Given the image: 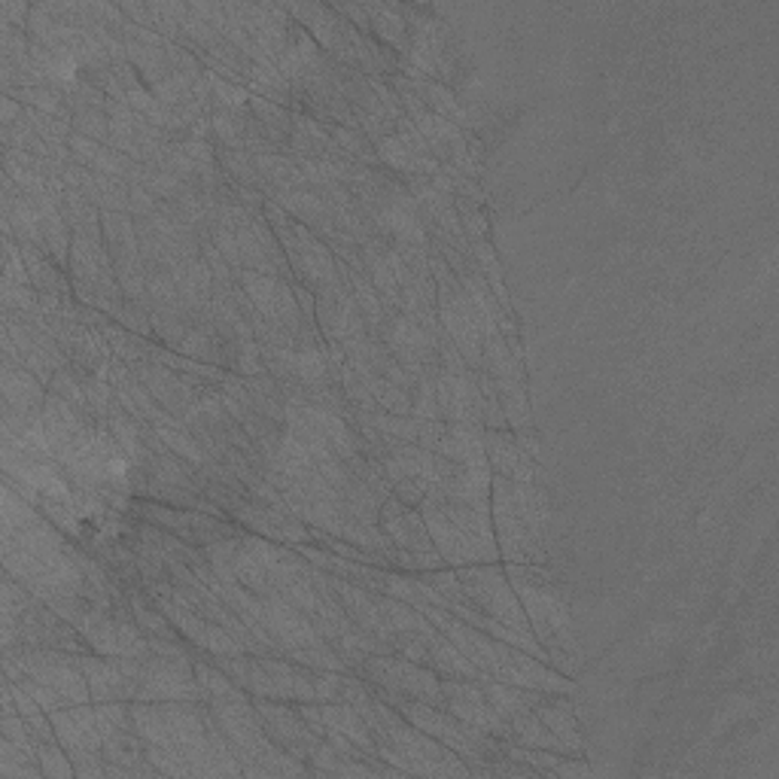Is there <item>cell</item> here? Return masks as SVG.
I'll list each match as a JSON object with an SVG mask.
<instances>
[{
  "label": "cell",
  "instance_id": "1",
  "mask_svg": "<svg viewBox=\"0 0 779 779\" xmlns=\"http://www.w3.org/2000/svg\"><path fill=\"white\" fill-rule=\"evenodd\" d=\"M503 567L527 613L533 637L539 639V646L552 658V667L560 674L576 676V667H579L576 625H573L569 603L560 594L555 573L545 564H503Z\"/></svg>",
  "mask_w": 779,
  "mask_h": 779
},
{
  "label": "cell",
  "instance_id": "2",
  "mask_svg": "<svg viewBox=\"0 0 779 779\" xmlns=\"http://www.w3.org/2000/svg\"><path fill=\"white\" fill-rule=\"evenodd\" d=\"M378 740V758L389 768H399L405 777H469L473 770L448 746L433 740L429 734L414 728L399 709L368 697L363 707H354Z\"/></svg>",
  "mask_w": 779,
  "mask_h": 779
},
{
  "label": "cell",
  "instance_id": "3",
  "mask_svg": "<svg viewBox=\"0 0 779 779\" xmlns=\"http://www.w3.org/2000/svg\"><path fill=\"white\" fill-rule=\"evenodd\" d=\"M0 661H3V676H10L12 682L31 676L37 682L55 688L71 704H92L80 655L61 649H37V646H12V649H3Z\"/></svg>",
  "mask_w": 779,
  "mask_h": 779
},
{
  "label": "cell",
  "instance_id": "4",
  "mask_svg": "<svg viewBox=\"0 0 779 779\" xmlns=\"http://www.w3.org/2000/svg\"><path fill=\"white\" fill-rule=\"evenodd\" d=\"M457 579H461L466 597L473 600L475 609H482L487 618H496L508 627L518 630H530L527 613L520 606L518 594L512 588V581L506 576V567L496 564H469V567H457Z\"/></svg>",
  "mask_w": 779,
  "mask_h": 779
},
{
  "label": "cell",
  "instance_id": "5",
  "mask_svg": "<svg viewBox=\"0 0 779 779\" xmlns=\"http://www.w3.org/2000/svg\"><path fill=\"white\" fill-rule=\"evenodd\" d=\"M356 676L366 679L368 688H384L393 695L414 697V700H424L433 707H445V697H442V676L436 670H429L424 664H414L402 655H368L366 661L360 664Z\"/></svg>",
  "mask_w": 779,
  "mask_h": 779
},
{
  "label": "cell",
  "instance_id": "6",
  "mask_svg": "<svg viewBox=\"0 0 779 779\" xmlns=\"http://www.w3.org/2000/svg\"><path fill=\"white\" fill-rule=\"evenodd\" d=\"M141 704H162V700H186V704H204L199 676H195V658L180 655H146L138 667V695Z\"/></svg>",
  "mask_w": 779,
  "mask_h": 779
},
{
  "label": "cell",
  "instance_id": "7",
  "mask_svg": "<svg viewBox=\"0 0 779 779\" xmlns=\"http://www.w3.org/2000/svg\"><path fill=\"white\" fill-rule=\"evenodd\" d=\"M421 515L426 520V530H429V539H433V548H436L442 560L448 567H469V564H496L499 557L490 555L485 545L475 539L473 533L463 527L461 520L451 515L442 496L429 494L424 496L421 503Z\"/></svg>",
  "mask_w": 779,
  "mask_h": 779
},
{
  "label": "cell",
  "instance_id": "8",
  "mask_svg": "<svg viewBox=\"0 0 779 779\" xmlns=\"http://www.w3.org/2000/svg\"><path fill=\"white\" fill-rule=\"evenodd\" d=\"M490 520H494L496 548H499L503 564H548V548L515 515L512 496H508V478H499V475H494V487H490Z\"/></svg>",
  "mask_w": 779,
  "mask_h": 779
},
{
  "label": "cell",
  "instance_id": "9",
  "mask_svg": "<svg viewBox=\"0 0 779 779\" xmlns=\"http://www.w3.org/2000/svg\"><path fill=\"white\" fill-rule=\"evenodd\" d=\"M129 512H138L141 518H146L150 524L165 527L174 536H180L183 543L204 548V545L225 539V536H237V527L229 518H213L208 512L199 508H178L168 506V503H155V499H143V503H131Z\"/></svg>",
  "mask_w": 779,
  "mask_h": 779
},
{
  "label": "cell",
  "instance_id": "10",
  "mask_svg": "<svg viewBox=\"0 0 779 779\" xmlns=\"http://www.w3.org/2000/svg\"><path fill=\"white\" fill-rule=\"evenodd\" d=\"M146 594H150V590H146ZM150 600L168 615V621L178 627L180 637L186 639L192 649L208 651V655H216V658H241V655H247V649H244L225 627L201 618L199 613H192L190 606L174 600L171 594H150Z\"/></svg>",
  "mask_w": 779,
  "mask_h": 779
},
{
  "label": "cell",
  "instance_id": "11",
  "mask_svg": "<svg viewBox=\"0 0 779 779\" xmlns=\"http://www.w3.org/2000/svg\"><path fill=\"white\" fill-rule=\"evenodd\" d=\"M442 697H445V709L451 716H457L466 725H473L478 731L490 734L496 740H508L512 743V728L508 721L490 707V700L482 691L478 679H457V676H442Z\"/></svg>",
  "mask_w": 779,
  "mask_h": 779
},
{
  "label": "cell",
  "instance_id": "12",
  "mask_svg": "<svg viewBox=\"0 0 779 779\" xmlns=\"http://www.w3.org/2000/svg\"><path fill=\"white\" fill-rule=\"evenodd\" d=\"M85 682L92 691V704H134L138 695V667L141 658H104V655H80Z\"/></svg>",
  "mask_w": 779,
  "mask_h": 779
},
{
  "label": "cell",
  "instance_id": "13",
  "mask_svg": "<svg viewBox=\"0 0 779 779\" xmlns=\"http://www.w3.org/2000/svg\"><path fill=\"white\" fill-rule=\"evenodd\" d=\"M253 704L260 709L262 725H265V731H269V737H272L274 743L307 765V758L317 749V743L323 737L307 728L302 712H299L293 704H286V700H269V697H253Z\"/></svg>",
  "mask_w": 779,
  "mask_h": 779
},
{
  "label": "cell",
  "instance_id": "14",
  "mask_svg": "<svg viewBox=\"0 0 779 779\" xmlns=\"http://www.w3.org/2000/svg\"><path fill=\"white\" fill-rule=\"evenodd\" d=\"M436 399L438 414L445 424H482L485 426V396L475 381V372H445L438 368L436 375Z\"/></svg>",
  "mask_w": 779,
  "mask_h": 779
},
{
  "label": "cell",
  "instance_id": "15",
  "mask_svg": "<svg viewBox=\"0 0 779 779\" xmlns=\"http://www.w3.org/2000/svg\"><path fill=\"white\" fill-rule=\"evenodd\" d=\"M262 600H265V613H269L265 627H269V634L277 639V646L284 649V658L286 651L307 649V646H320V643H323L314 621H311L299 606H293V603L286 600L284 594L272 590V594L262 597Z\"/></svg>",
  "mask_w": 779,
  "mask_h": 779
},
{
  "label": "cell",
  "instance_id": "16",
  "mask_svg": "<svg viewBox=\"0 0 779 779\" xmlns=\"http://www.w3.org/2000/svg\"><path fill=\"white\" fill-rule=\"evenodd\" d=\"M378 527L399 552H414V555H429V552H436L421 508L405 506L396 496H387V499L381 503Z\"/></svg>",
  "mask_w": 779,
  "mask_h": 779
},
{
  "label": "cell",
  "instance_id": "17",
  "mask_svg": "<svg viewBox=\"0 0 779 779\" xmlns=\"http://www.w3.org/2000/svg\"><path fill=\"white\" fill-rule=\"evenodd\" d=\"M49 719H52L59 743L68 752H101L104 734H101L95 704H71V707L49 712Z\"/></svg>",
  "mask_w": 779,
  "mask_h": 779
},
{
  "label": "cell",
  "instance_id": "18",
  "mask_svg": "<svg viewBox=\"0 0 779 779\" xmlns=\"http://www.w3.org/2000/svg\"><path fill=\"white\" fill-rule=\"evenodd\" d=\"M326 581H330L332 594H335L338 603H342L344 613L351 615V618H354L356 625L363 627L366 634L384 639V643L389 646L393 627L387 625V618H384V613H381L378 594L363 588V585H354V581L342 579V576H332V573H326Z\"/></svg>",
  "mask_w": 779,
  "mask_h": 779
},
{
  "label": "cell",
  "instance_id": "19",
  "mask_svg": "<svg viewBox=\"0 0 779 779\" xmlns=\"http://www.w3.org/2000/svg\"><path fill=\"white\" fill-rule=\"evenodd\" d=\"M485 448L494 475L508 478V482H527V485L536 482V475H539L536 457L520 448L512 429H487L485 426Z\"/></svg>",
  "mask_w": 779,
  "mask_h": 779
},
{
  "label": "cell",
  "instance_id": "20",
  "mask_svg": "<svg viewBox=\"0 0 779 779\" xmlns=\"http://www.w3.org/2000/svg\"><path fill=\"white\" fill-rule=\"evenodd\" d=\"M47 396V384L37 378L34 372H28L24 366L3 356V363H0V405L28 414V417H40Z\"/></svg>",
  "mask_w": 779,
  "mask_h": 779
},
{
  "label": "cell",
  "instance_id": "21",
  "mask_svg": "<svg viewBox=\"0 0 779 779\" xmlns=\"http://www.w3.org/2000/svg\"><path fill=\"white\" fill-rule=\"evenodd\" d=\"M533 709L543 719L545 728L555 734L557 743H560V749L567 756H581L585 752V740H581L579 721H576V709H573L569 695H539Z\"/></svg>",
  "mask_w": 779,
  "mask_h": 779
},
{
  "label": "cell",
  "instance_id": "22",
  "mask_svg": "<svg viewBox=\"0 0 779 779\" xmlns=\"http://www.w3.org/2000/svg\"><path fill=\"white\" fill-rule=\"evenodd\" d=\"M436 454L466 469H490L482 424H445V438L438 442Z\"/></svg>",
  "mask_w": 779,
  "mask_h": 779
},
{
  "label": "cell",
  "instance_id": "23",
  "mask_svg": "<svg viewBox=\"0 0 779 779\" xmlns=\"http://www.w3.org/2000/svg\"><path fill=\"white\" fill-rule=\"evenodd\" d=\"M490 487H494L490 469H466V466L451 463L448 475L438 485L436 494H442L445 499H457V503H469V506H490Z\"/></svg>",
  "mask_w": 779,
  "mask_h": 779
},
{
  "label": "cell",
  "instance_id": "24",
  "mask_svg": "<svg viewBox=\"0 0 779 779\" xmlns=\"http://www.w3.org/2000/svg\"><path fill=\"white\" fill-rule=\"evenodd\" d=\"M508 496H512L515 515L527 524V530H530L536 539H543L545 543V533H548V524H552V503H548V494H545L536 482H533V485H527V482H508Z\"/></svg>",
  "mask_w": 779,
  "mask_h": 779
},
{
  "label": "cell",
  "instance_id": "25",
  "mask_svg": "<svg viewBox=\"0 0 779 779\" xmlns=\"http://www.w3.org/2000/svg\"><path fill=\"white\" fill-rule=\"evenodd\" d=\"M320 712H323L326 728L344 734L347 740H354L366 756L378 758V740H375V734H372L366 719H363L351 704H320Z\"/></svg>",
  "mask_w": 779,
  "mask_h": 779
},
{
  "label": "cell",
  "instance_id": "26",
  "mask_svg": "<svg viewBox=\"0 0 779 779\" xmlns=\"http://www.w3.org/2000/svg\"><path fill=\"white\" fill-rule=\"evenodd\" d=\"M363 10L372 24V34L378 37L384 47H393L399 55L408 52V22L399 3H363Z\"/></svg>",
  "mask_w": 779,
  "mask_h": 779
},
{
  "label": "cell",
  "instance_id": "27",
  "mask_svg": "<svg viewBox=\"0 0 779 779\" xmlns=\"http://www.w3.org/2000/svg\"><path fill=\"white\" fill-rule=\"evenodd\" d=\"M61 213L64 220L71 225V232L77 237H89V241H104V220H101V211H98L92 201L85 199L80 190L64 192L61 199Z\"/></svg>",
  "mask_w": 779,
  "mask_h": 779
},
{
  "label": "cell",
  "instance_id": "28",
  "mask_svg": "<svg viewBox=\"0 0 779 779\" xmlns=\"http://www.w3.org/2000/svg\"><path fill=\"white\" fill-rule=\"evenodd\" d=\"M104 426L110 429V436L117 438V445L122 448V454L129 457L131 466H134V469H143L146 454H150L146 442H143V426L138 424L129 412H122V405H119V402L113 405V412H110Z\"/></svg>",
  "mask_w": 779,
  "mask_h": 779
},
{
  "label": "cell",
  "instance_id": "29",
  "mask_svg": "<svg viewBox=\"0 0 779 779\" xmlns=\"http://www.w3.org/2000/svg\"><path fill=\"white\" fill-rule=\"evenodd\" d=\"M478 685H482V691H485L487 700H490V707L506 721H512L515 716H520V712H530V709L536 707L539 695H545V691H530V688L496 682V679H478Z\"/></svg>",
  "mask_w": 779,
  "mask_h": 779
},
{
  "label": "cell",
  "instance_id": "30",
  "mask_svg": "<svg viewBox=\"0 0 779 779\" xmlns=\"http://www.w3.org/2000/svg\"><path fill=\"white\" fill-rule=\"evenodd\" d=\"M494 387L499 396V408L506 414L508 429H530L533 412L524 378H494Z\"/></svg>",
  "mask_w": 779,
  "mask_h": 779
},
{
  "label": "cell",
  "instance_id": "31",
  "mask_svg": "<svg viewBox=\"0 0 779 779\" xmlns=\"http://www.w3.org/2000/svg\"><path fill=\"white\" fill-rule=\"evenodd\" d=\"M250 110H253V117L260 119L262 129H265V134L272 138V143L281 150L284 143H290V138H293V110L290 107H281L274 104V101H269V98H260V95H250Z\"/></svg>",
  "mask_w": 779,
  "mask_h": 779
},
{
  "label": "cell",
  "instance_id": "32",
  "mask_svg": "<svg viewBox=\"0 0 779 779\" xmlns=\"http://www.w3.org/2000/svg\"><path fill=\"white\" fill-rule=\"evenodd\" d=\"M0 779H47V773L37 752L0 737Z\"/></svg>",
  "mask_w": 779,
  "mask_h": 779
},
{
  "label": "cell",
  "instance_id": "33",
  "mask_svg": "<svg viewBox=\"0 0 779 779\" xmlns=\"http://www.w3.org/2000/svg\"><path fill=\"white\" fill-rule=\"evenodd\" d=\"M250 389V399H253V408L269 417L277 426H284L286 421V399L281 384L272 378V375H260V378H244Z\"/></svg>",
  "mask_w": 779,
  "mask_h": 779
},
{
  "label": "cell",
  "instance_id": "34",
  "mask_svg": "<svg viewBox=\"0 0 779 779\" xmlns=\"http://www.w3.org/2000/svg\"><path fill=\"white\" fill-rule=\"evenodd\" d=\"M153 433L162 442H165L168 448L178 454L180 461H186L192 466V469H204L208 463H211V457L204 454V448H201V442L195 438V433H192L186 424H174V426H153Z\"/></svg>",
  "mask_w": 779,
  "mask_h": 779
},
{
  "label": "cell",
  "instance_id": "35",
  "mask_svg": "<svg viewBox=\"0 0 779 779\" xmlns=\"http://www.w3.org/2000/svg\"><path fill=\"white\" fill-rule=\"evenodd\" d=\"M508 728H512V743L527 746V749H552V752H564L560 743H557L555 734L548 731V728L543 725V719L536 716V709L515 716V719L508 721ZM564 756H567V752H564Z\"/></svg>",
  "mask_w": 779,
  "mask_h": 779
},
{
  "label": "cell",
  "instance_id": "36",
  "mask_svg": "<svg viewBox=\"0 0 779 779\" xmlns=\"http://www.w3.org/2000/svg\"><path fill=\"white\" fill-rule=\"evenodd\" d=\"M3 95L16 98L22 107H31V110H40V113H49V117H59L64 122H71L73 110L68 107L64 95L55 92L52 85H22V89H10Z\"/></svg>",
  "mask_w": 779,
  "mask_h": 779
},
{
  "label": "cell",
  "instance_id": "37",
  "mask_svg": "<svg viewBox=\"0 0 779 779\" xmlns=\"http://www.w3.org/2000/svg\"><path fill=\"white\" fill-rule=\"evenodd\" d=\"M323 125H326V131L332 134V141L338 143V150H342L347 159H356V162H363V165L368 168H381V159L378 153H375V143L368 141L363 131L347 129V125H335V122H323Z\"/></svg>",
  "mask_w": 779,
  "mask_h": 779
},
{
  "label": "cell",
  "instance_id": "38",
  "mask_svg": "<svg viewBox=\"0 0 779 779\" xmlns=\"http://www.w3.org/2000/svg\"><path fill=\"white\" fill-rule=\"evenodd\" d=\"M216 162H220V168H223V174L235 186H250V190H265V183H262L260 171H256V162H253V155L247 153V150H216Z\"/></svg>",
  "mask_w": 779,
  "mask_h": 779
},
{
  "label": "cell",
  "instance_id": "39",
  "mask_svg": "<svg viewBox=\"0 0 779 779\" xmlns=\"http://www.w3.org/2000/svg\"><path fill=\"white\" fill-rule=\"evenodd\" d=\"M241 539H244V533H237V536H225V539H216V543L204 545L201 548V555H204V564L220 576V579L225 581V585H235V555L237 548H241Z\"/></svg>",
  "mask_w": 779,
  "mask_h": 779
},
{
  "label": "cell",
  "instance_id": "40",
  "mask_svg": "<svg viewBox=\"0 0 779 779\" xmlns=\"http://www.w3.org/2000/svg\"><path fill=\"white\" fill-rule=\"evenodd\" d=\"M204 80H208V89H211V101L216 110H229V113H237V110H247L250 107V92L244 85L232 83L225 80L216 71H208L204 68Z\"/></svg>",
  "mask_w": 779,
  "mask_h": 779
},
{
  "label": "cell",
  "instance_id": "41",
  "mask_svg": "<svg viewBox=\"0 0 779 779\" xmlns=\"http://www.w3.org/2000/svg\"><path fill=\"white\" fill-rule=\"evenodd\" d=\"M37 758H40V768L47 773L49 779H73L77 770H73V761L68 756V749L61 743H37Z\"/></svg>",
  "mask_w": 779,
  "mask_h": 779
},
{
  "label": "cell",
  "instance_id": "42",
  "mask_svg": "<svg viewBox=\"0 0 779 779\" xmlns=\"http://www.w3.org/2000/svg\"><path fill=\"white\" fill-rule=\"evenodd\" d=\"M73 134H83L89 141L110 143V117L107 110H77L71 119Z\"/></svg>",
  "mask_w": 779,
  "mask_h": 779
},
{
  "label": "cell",
  "instance_id": "43",
  "mask_svg": "<svg viewBox=\"0 0 779 779\" xmlns=\"http://www.w3.org/2000/svg\"><path fill=\"white\" fill-rule=\"evenodd\" d=\"M0 307L10 311V314H28V311L40 307V293H37L34 286L0 281Z\"/></svg>",
  "mask_w": 779,
  "mask_h": 779
},
{
  "label": "cell",
  "instance_id": "44",
  "mask_svg": "<svg viewBox=\"0 0 779 779\" xmlns=\"http://www.w3.org/2000/svg\"><path fill=\"white\" fill-rule=\"evenodd\" d=\"M412 417L417 421H442L436 399V378H421L412 393Z\"/></svg>",
  "mask_w": 779,
  "mask_h": 779
},
{
  "label": "cell",
  "instance_id": "45",
  "mask_svg": "<svg viewBox=\"0 0 779 779\" xmlns=\"http://www.w3.org/2000/svg\"><path fill=\"white\" fill-rule=\"evenodd\" d=\"M3 281H7V284L31 286L22 247H19V241H16V237H3Z\"/></svg>",
  "mask_w": 779,
  "mask_h": 779
},
{
  "label": "cell",
  "instance_id": "46",
  "mask_svg": "<svg viewBox=\"0 0 779 779\" xmlns=\"http://www.w3.org/2000/svg\"><path fill=\"white\" fill-rule=\"evenodd\" d=\"M64 101H68L73 113L77 110H107V104H110V98L95 83H89V80H80V83L73 85L71 92L64 95Z\"/></svg>",
  "mask_w": 779,
  "mask_h": 779
},
{
  "label": "cell",
  "instance_id": "47",
  "mask_svg": "<svg viewBox=\"0 0 779 779\" xmlns=\"http://www.w3.org/2000/svg\"><path fill=\"white\" fill-rule=\"evenodd\" d=\"M150 307L153 305H134V302H125L122 314H119L113 323H119L122 330L134 332V335H141V338H155L153 323H150Z\"/></svg>",
  "mask_w": 779,
  "mask_h": 779
},
{
  "label": "cell",
  "instance_id": "48",
  "mask_svg": "<svg viewBox=\"0 0 779 779\" xmlns=\"http://www.w3.org/2000/svg\"><path fill=\"white\" fill-rule=\"evenodd\" d=\"M7 679H10V676H7ZM19 685H22L24 691L34 697L37 704L47 709V712H55V709L71 707V700H68V697L59 695V691H55V688H49V685L37 682V679H31V676H22V679H19Z\"/></svg>",
  "mask_w": 779,
  "mask_h": 779
},
{
  "label": "cell",
  "instance_id": "49",
  "mask_svg": "<svg viewBox=\"0 0 779 779\" xmlns=\"http://www.w3.org/2000/svg\"><path fill=\"white\" fill-rule=\"evenodd\" d=\"M0 737H7V740H12V743L24 746V749H31V752H37V740L34 731L28 728V721L19 716V712H12V716H3L0 719Z\"/></svg>",
  "mask_w": 779,
  "mask_h": 779
},
{
  "label": "cell",
  "instance_id": "50",
  "mask_svg": "<svg viewBox=\"0 0 779 779\" xmlns=\"http://www.w3.org/2000/svg\"><path fill=\"white\" fill-rule=\"evenodd\" d=\"M457 213H461V223H463V232H466V237L469 241H485L487 237V220L485 213L478 211L475 204H469V201H457Z\"/></svg>",
  "mask_w": 779,
  "mask_h": 779
},
{
  "label": "cell",
  "instance_id": "51",
  "mask_svg": "<svg viewBox=\"0 0 779 779\" xmlns=\"http://www.w3.org/2000/svg\"><path fill=\"white\" fill-rule=\"evenodd\" d=\"M31 7H34V3H24V0H0V19L16 24V28H22V31H28Z\"/></svg>",
  "mask_w": 779,
  "mask_h": 779
},
{
  "label": "cell",
  "instance_id": "52",
  "mask_svg": "<svg viewBox=\"0 0 779 779\" xmlns=\"http://www.w3.org/2000/svg\"><path fill=\"white\" fill-rule=\"evenodd\" d=\"M445 438V421H417V445L426 451H438Z\"/></svg>",
  "mask_w": 779,
  "mask_h": 779
},
{
  "label": "cell",
  "instance_id": "53",
  "mask_svg": "<svg viewBox=\"0 0 779 779\" xmlns=\"http://www.w3.org/2000/svg\"><path fill=\"white\" fill-rule=\"evenodd\" d=\"M22 113H24V107L19 104L16 98L10 95L0 98V129H3V125H16V122L22 119Z\"/></svg>",
  "mask_w": 779,
  "mask_h": 779
},
{
  "label": "cell",
  "instance_id": "54",
  "mask_svg": "<svg viewBox=\"0 0 779 779\" xmlns=\"http://www.w3.org/2000/svg\"><path fill=\"white\" fill-rule=\"evenodd\" d=\"M512 433H515V438H518L520 448L527 451L530 457H536V461H539V442H536V436H533L530 429H512Z\"/></svg>",
  "mask_w": 779,
  "mask_h": 779
}]
</instances>
